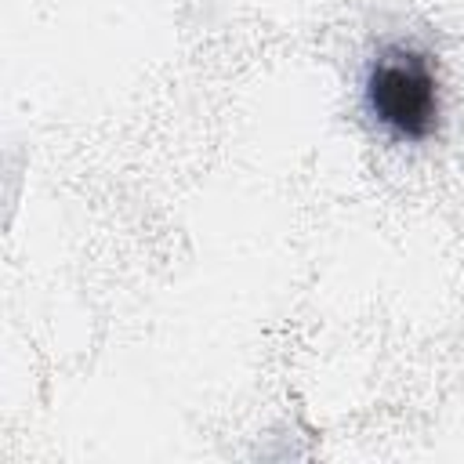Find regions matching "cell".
I'll use <instances>...</instances> for the list:
<instances>
[{
    "label": "cell",
    "instance_id": "obj_1",
    "mask_svg": "<svg viewBox=\"0 0 464 464\" xmlns=\"http://www.w3.org/2000/svg\"><path fill=\"white\" fill-rule=\"evenodd\" d=\"M366 105L395 138H431L439 127V80L428 54L384 47L366 72Z\"/></svg>",
    "mask_w": 464,
    "mask_h": 464
}]
</instances>
